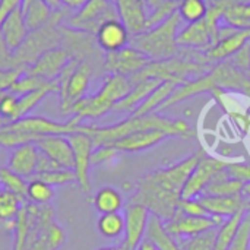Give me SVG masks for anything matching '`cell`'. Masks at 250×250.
Here are the masks:
<instances>
[{
	"label": "cell",
	"mask_w": 250,
	"mask_h": 250,
	"mask_svg": "<svg viewBox=\"0 0 250 250\" xmlns=\"http://www.w3.org/2000/svg\"><path fill=\"white\" fill-rule=\"evenodd\" d=\"M97 250H125V246H104V248H100Z\"/></svg>",
	"instance_id": "obj_54"
},
{
	"label": "cell",
	"mask_w": 250,
	"mask_h": 250,
	"mask_svg": "<svg viewBox=\"0 0 250 250\" xmlns=\"http://www.w3.org/2000/svg\"><path fill=\"white\" fill-rule=\"evenodd\" d=\"M38 155H40V149L35 146V144H26L13 148L7 161V168H10L12 171H15L16 174L25 179L32 177L37 171Z\"/></svg>",
	"instance_id": "obj_22"
},
{
	"label": "cell",
	"mask_w": 250,
	"mask_h": 250,
	"mask_svg": "<svg viewBox=\"0 0 250 250\" xmlns=\"http://www.w3.org/2000/svg\"><path fill=\"white\" fill-rule=\"evenodd\" d=\"M67 139L72 145L73 149V157H75V174H76V182L79 183L81 189L88 193L91 190V157L95 149L94 142L91 136H88L83 132H75L67 135Z\"/></svg>",
	"instance_id": "obj_11"
},
{
	"label": "cell",
	"mask_w": 250,
	"mask_h": 250,
	"mask_svg": "<svg viewBox=\"0 0 250 250\" xmlns=\"http://www.w3.org/2000/svg\"><path fill=\"white\" fill-rule=\"evenodd\" d=\"M167 138L168 135L161 130H139L116 141L111 145L119 152H141L161 144Z\"/></svg>",
	"instance_id": "obj_20"
},
{
	"label": "cell",
	"mask_w": 250,
	"mask_h": 250,
	"mask_svg": "<svg viewBox=\"0 0 250 250\" xmlns=\"http://www.w3.org/2000/svg\"><path fill=\"white\" fill-rule=\"evenodd\" d=\"M229 250H250V209L246 212L239 233Z\"/></svg>",
	"instance_id": "obj_41"
},
{
	"label": "cell",
	"mask_w": 250,
	"mask_h": 250,
	"mask_svg": "<svg viewBox=\"0 0 250 250\" xmlns=\"http://www.w3.org/2000/svg\"><path fill=\"white\" fill-rule=\"evenodd\" d=\"M70 60V54L63 47L51 48L41 54L31 66H28L26 73L40 76L45 81H57L62 70Z\"/></svg>",
	"instance_id": "obj_14"
},
{
	"label": "cell",
	"mask_w": 250,
	"mask_h": 250,
	"mask_svg": "<svg viewBox=\"0 0 250 250\" xmlns=\"http://www.w3.org/2000/svg\"><path fill=\"white\" fill-rule=\"evenodd\" d=\"M129 40L130 32L120 19L107 21L100 26V29L95 34V41L98 47L105 53L122 50L123 47L129 45Z\"/></svg>",
	"instance_id": "obj_16"
},
{
	"label": "cell",
	"mask_w": 250,
	"mask_h": 250,
	"mask_svg": "<svg viewBox=\"0 0 250 250\" xmlns=\"http://www.w3.org/2000/svg\"><path fill=\"white\" fill-rule=\"evenodd\" d=\"M248 32H249V38H250V29H248Z\"/></svg>",
	"instance_id": "obj_58"
},
{
	"label": "cell",
	"mask_w": 250,
	"mask_h": 250,
	"mask_svg": "<svg viewBox=\"0 0 250 250\" xmlns=\"http://www.w3.org/2000/svg\"><path fill=\"white\" fill-rule=\"evenodd\" d=\"M92 204L95 207V209L100 212V214H111V212H120V209L123 208L125 202H123V196L122 193L114 189V188H110V186H105V188H101L94 199H92Z\"/></svg>",
	"instance_id": "obj_29"
},
{
	"label": "cell",
	"mask_w": 250,
	"mask_h": 250,
	"mask_svg": "<svg viewBox=\"0 0 250 250\" xmlns=\"http://www.w3.org/2000/svg\"><path fill=\"white\" fill-rule=\"evenodd\" d=\"M215 237H217V229L190 239H180L176 242L180 250H215Z\"/></svg>",
	"instance_id": "obj_37"
},
{
	"label": "cell",
	"mask_w": 250,
	"mask_h": 250,
	"mask_svg": "<svg viewBox=\"0 0 250 250\" xmlns=\"http://www.w3.org/2000/svg\"><path fill=\"white\" fill-rule=\"evenodd\" d=\"M145 237L152 240L160 250H180L177 242L166 231L163 221L155 215H151V218H149Z\"/></svg>",
	"instance_id": "obj_30"
},
{
	"label": "cell",
	"mask_w": 250,
	"mask_h": 250,
	"mask_svg": "<svg viewBox=\"0 0 250 250\" xmlns=\"http://www.w3.org/2000/svg\"><path fill=\"white\" fill-rule=\"evenodd\" d=\"M224 223L223 218L205 215V217H195V215H186L177 211V214L164 224L166 231L174 239H190L195 236H199L202 233H207L209 230L218 229Z\"/></svg>",
	"instance_id": "obj_10"
},
{
	"label": "cell",
	"mask_w": 250,
	"mask_h": 250,
	"mask_svg": "<svg viewBox=\"0 0 250 250\" xmlns=\"http://www.w3.org/2000/svg\"><path fill=\"white\" fill-rule=\"evenodd\" d=\"M54 198V190H53V186L41 182V180H37V179H32L29 183H28V189H26V199L34 204V205H38V207H45L48 205Z\"/></svg>",
	"instance_id": "obj_34"
},
{
	"label": "cell",
	"mask_w": 250,
	"mask_h": 250,
	"mask_svg": "<svg viewBox=\"0 0 250 250\" xmlns=\"http://www.w3.org/2000/svg\"><path fill=\"white\" fill-rule=\"evenodd\" d=\"M35 146L62 168L66 170L75 168L73 149L67 136H62V135L42 136L35 142Z\"/></svg>",
	"instance_id": "obj_15"
},
{
	"label": "cell",
	"mask_w": 250,
	"mask_h": 250,
	"mask_svg": "<svg viewBox=\"0 0 250 250\" xmlns=\"http://www.w3.org/2000/svg\"><path fill=\"white\" fill-rule=\"evenodd\" d=\"M22 1L23 0H0V26L13 10L22 6Z\"/></svg>",
	"instance_id": "obj_47"
},
{
	"label": "cell",
	"mask_w": 250,
	"mask_h": 250,
	"mask_svg": "<svg viewBox=\"0 0 250 250\" xmlns=\"http://www.w3.org/2000/svg\"><path fill=\"white\" fill-rule=\"evenodd\" d=\"M119 19L125 23L130 35L145 31L146 23V4L142 0H114Z\"/></svg>",
	"instance_id": "obj_18"
},
{
	"label": "cell",
	"mask_w": 250,
	"mask_h": 250,
	"mask_svg": "<svg viewBox=\"0 0 250 250\" xmlns=\"http://www.w3.org/2000/svg\"><path fill=\"white\" fill-rule=\"evenodd\" d=\"M119 154V151L113 146V145H103V146H97L92 152L91 157V163L92 166H98V164H104L110 160H113L116 155Z\"/></svg>",
	"instance_id": "obj_44"
},
{
	"label": "cell",
	"mask_w": 250,
	"mask_h": 250,
	"mask_svg": "<svg viewBox=\"0 0 250 250\" xmlns=\"http://www.w3.org/2000/svg\"><path fill=\"white\" fill-rule=\"evenodd\" d=\"M139 130H161L168 136L192 138L190 126L180 119L164 117L158 113H151L146 116H130L111 126H94V125H81L78 132H83L91 136L94 146L111 145L116 141L139 132Z\"/></svg>",
	"instance_id": "obj_2"
},
{
	"label": "cell",
	"mask_w": 250,
	"mask_h": 250,
	"mask_svg": "<svg viewBox=\"0 0 250 250\" xmlns=\"http://www.w3.org/2000/svg\"><path fill=\"white\" fill-rule=\"evenodd\" d=\"M177 7H179V3H174V1H168V0H164L158 7L152 9L149 13H148V18H146V23H145V31L146 29H151L160 23H163L167 18H170L174 12H177Z\"/></svg>",
	"instance_id": "obj_39"
},
{
	"label": "cell",
	"mask_w": 250,
	"mask_h": 250,
	"mask_svg": "<svg viewBox=\"0 0 250 250\" xmlns=\"http://www.w3.org/2000/svg\"><path fill=\"white\" fill-rule=\"evenodd\" d=\"M16 105H18V95L12 94L9 91L3 92L0 95V116L3 120L7 122V125L13 122Z\"/></svg>",
	"instance_id": "obj_42"
},
{
	"label": "cell",
	"mask_w": 250,
	"mask_h": 250,
	"mask_svg": "<svg viewBox=\"0 0 250 250\" xmlns=\"http://www.w3.org/2000/svg\"><path fill=\"white\" fill-rule=\"evenodd\" d=\"M125 242L123 246L135 250L145 239L151 212L141 204H127L125 209Z\"/></svg>",
	"instance_id": "obj_13"
},
{
	"label": "cell",
	"mask_w": 250,
	"mask_h": 250,
	"mask_svg": "<svg viewBox=\"0 0 250 250\" xmlns=\"http://www.w3.org/2000/svg\"><path fill=\"white\" fill-rule=\"evenodd\" d=\"M179 86V83L167 81V82H161L152 92L151 95L132 113V116H146L151 113H157L160 110V107L171 97V94L176 91V88Z\"/></svg>",
	"instance_id": "obj_25"
},
{
	"label": "cell",
	"mask_w": 250,
	"mask_h": 250,
	"mask_svg": "<svg viewBox=\"0 0 250 250\" xmlns=\"http://www.w3.org/2000/svg\"><path fill=\"white\" fill-rule=\"evenodd\" d=\"M0 186L16 195L23 204L28 201L26 199V189H28V182L25 180V177L16 174L15 171H12L10 168L7 167H1L0 168Z\"/></svg>",
	"instance_id": "obj_32"
},
{
	"label": "cell",
	"mask_w": 250,
	"mask_h": 250,
	"mask_svg": "<svg viewBox=\"0 0 250 250\" xmlns=\"http://www.w3.org/2000/svg\"><path fill=\"white\" fill-rule=\"evenodd\" d=\"M13 67L12 64V51L7 48L6 42L3 41L0 35V70L1 69H10Z\"/></svg>",
	"instance_id": "obj_48"
},
{
	"label": "cell",
	"mask_w": 250,
	"mask_h": 250,
	"mask_svg": "<svg viewBox=\"0 0 250 250\" xmlns=\"http://www.w3.org/2000/svg\"><path fill=\"white\" fill-rule=\"evenodd\" d=\"M201 204L207 209V212L212 217L218 218H230L231 215L237 214L242 209L249 208V201L243 196H199Z\"/></svg>",
	"instance_id": "obj_19"
},
{
	"label": "cell",
	"mask_w": 250,
	"mask_h": 250,
	"mask_svg": "<svg viewBox=\"0 0 250 250\" xmlns=\"http://www.w3.org/2000/svg\"><path fill=\"white\" fill-rule=\"evenodd\" d=\"M125 250H129V249H127V248H125Z\"/></svg>",
	"instance_id": "obj_59"
},
{
	"label": "cell",
	"mask_w": 250,
	"mask_h": 250,
	"mask_svg": "<svg viewBox=\"0 0 250 250\" xmlns=\"http://www.w3.org/2000/svg\"><path fill=\"white\" fill-rule=\"evenodd\" d=\"M179 211L182 214H186V215H195V217H205V215H209L207 212V209L204 208V205L201 204L199 198H195V199H182L180 201V205H179Z\"/></svg>",
	"instance_id": "obj_43"
},
{
	"label": "cell",
	"mask_w": 250,
	"mask_h": 250,
	"mask_svg": "<svg viewBox=\"0 0 250 250\" xmlns=\"http://www.w3.org/2000/svg\"><path fill=\"white\" fill-rule=\"evenodd\" d=\"M62 1V6L66 7L67 10L70 9L72 12H78L81 10L89 0H60Z\"/></svg>",
	"instance_id": "obj_49"
},
{
	"label": "cell",
	"mask_w": 250,
	"mask_h": 250,
	"mask_svg": "<svg viewBox=\"0 0 250 250\" xmlns=\"http://www.w3.org/2000/svg\"><path fill=\"white\" fill-rule=\"evenodd\" d=\"M132 88L129 78L122 75H110L105 78L101 89L91 97H83L72 107L69 114L81 123L85 119H98L114 108V105L123 100Z\"/></svg>",
	"instance_id": "obj_4"
},
{
	"label": "cell",
	"mask_w": 250,
	"mask_h": 250,
	"mask_svg": "<svg viewBox=\"0 0 250 250\" xmlns=\"http://www.w3.org/2000/svg\"><path fill=\"white\" fill-rule=\"evenodd\" d=\"M180 15L174 12L163 23L130 35L129 45L139 50L151 62L167 60L179 56L180 48L177 45V34L180 26Z\"/></svg>",
	"instance_id": "obj_3"
},
{
	"label": "cell",
	"mask_w": 250,
	"mask_h": 250,
	"mask_svg": "<svg viewBox=\"0 0 250 250\" xmlns=\"http://www.w3.org/2000/svg\"><path fill=\"white\" fill-rule=\"evenodd\" d=\"M94 66L88 62L72 59L57 78L59 94L62 97V110L69 114L75 103L82 100L89 88Z\"/></svg>",
	"instance_id": "obj_6"
},
{
	"label": "cell",
	"mask_w": 250,
	"mask_h": 250,
	"mask_svg": "<svg viewBox=\"0 0 250 250\" xmlns=\"http://www.w3.org/2000/svg\"><path fill=\"white\" fill-rule=\"evenodd\" d=\"M50 82L53 81H45L40 76H34V75H29L26 72H23L16 81L15 83L10 86L9 92L15 94V95H23V94H28V92H32V91H37L45 85H48Z\"/></svg>",
	"instance_id": "obj_38"
},
{
	"label": "cell",
	"mask_w": 250,
	"mask_h": 250,
	"mask_svg": "<svg viewBox=\"0 0 250 250\" xmlns=\"http://www.w3.org/2000/svg\"><path fill=\"white\" fill-rule=\"evenodd\" d=\"M231 64H234L239 70L248 72L250 69V40L229 60Z\"/></svg>",
	"instance_id": "obj_46"
},
{
	"label": "cell",
	"mask_w": 250,
	"mask_h": 250,
	"mask_svg": "<svg viewBox=\"0 0 250 250\" xmlns=\"http://www.w3.org/2000/svg\"><path fill=\"white\" fill-rule=\"evenodd\" d=\"M81 125L82 123H79L75 117H72L67 122H54V120L40 117V116H26L21 120H16V122L6 125V127L12 129V130L25 132V133L35 135L38 138H42V136H50V135L67 136L70 133L78 132Z\"/></svg>",
	"instance_id": "obj_9"
},
{
	"label": "cell",
	"mask_w": 250,
	"mask_h": 250,
	"mask_svg": "<svg viewBox=\"0 0 250 250\" xmlns=\"http://www.w3.org/2000/svg\"><path fill=\"white\" fill-rule=\"evenodd\" d=\"M151 60L142 54L139 50L126 45L122 50L105 53L104 56V67L110 72V75H122L126 78H132L139 70H142Z\"/></svg>",
	"instance_id": "obj_12"
},
{
	"label": "cell",
	"mask_w": 250,
	"mask_h": 250,
	"mask_svg": "<svg viewBox=\"0 0 250 250\" xmlns=\"http://www.w3.org/2000/svg\"><path fill=\"white\" fill-rule=\"evenodd\" d=\"M135 250H160L158 249V246L152 242V240H149V239H144L139 245H138V248Z\"/></svg>",
	"instance_id": "obj_50"
},
{
	"label": "cell",
	"mask_w": 250,
	"mask_h": 250,
	"mask_svg": "<svg viewBox=\"0 0 250 250\" xmlns=\"http://www.w3.org/2000/svg\"><path fill=\"white\" fill-rule=\"evenodd\" d=\"M227 173L231 179L240 180L242 183H249L250 182V164L248 163H231L227 167Z\"/></svg>",
	"instance_id": "obj_45"
},
{
	"label": "cell",
	"mask_w": 250,
	"mask_h": 250,
	"mask_svg": "<svg viewBox=\"0 0 250 250\" xmlns=\"http://www.w3.org/2000/svg\"><path fill=\"white\" fill-rule=\"evenodd\" d=\"M211 67H208V64H204L201 62H196L193 59L179 54V56L167 59V60L149 62L142 70H139L136 75L129 78V81H130V83H136L139 81L154 78L161 82L171 81V82L182 85L190 79L202 76Z\"/></svg>",
	"instance_id": "obj_5"
},
{
	"label": "cell",
	"mask_w": 250,
	"mask_h": 250,
	"mask_svg": "<svg viewBox=\"0 0 250 250\" xmlns=\"http://www.w3.org/2000/svg\"><path fill=\"white\" fill-rule=\"evenodd\" d=\"M243 188H245V183H242L240 180L231 179L226 168L214 179L212 183H209L205 188L202 195L205 196H239L242 195Z\"/></svg>",
	"instance_id": "obj_27"
},
{
	"label": "cell",
	"mask_w": 250,
	"mask_h": 250,
	"mask_svg": "<svg viewBox=\"0 0 250 250\" xmlns=\"http://www.w3.org/2000/svg\"><path fill=\"white\" fill-rule=\"evenodd\" d=\"M229 164H230V161H224V160L211 157L207 152H204L196 168L193 170V173L190 174V177L188 179V182L183 188L182 199L199 198L204 193L205 188L209 183H212L214 179L229 167Z\"/></svg>",
	"instance_id": "obj_8"
},
{
	"label": "cell",
	"mask_w": 250,
	"mask_h": 250,
	"mask_svg": "<svg viewBox=\"0 0 250 250\" xmlns=\"http://www.w3.org/2000/svg\"><path fill=\"white\" fill-rule=\"evenodd\" d=\"M145 4H146V7L149 9V10H152V9H155V7H158L164 0H142Z\"/></svg>",
	"instance_id": "obj_52"
},
{
	"label": "cell",
	"mask_w": 250,
	"mask_h": 250,
	"mask_svg": "<svg viewBox=\"0 0 250 250\" xmlns=\"http://www.w3.org/2000/svg\"><path fill=\"white\" fill-rule=\"evenodd\" d=\"M22 207V201L16 195L0 189V221L13 223Z\"/></svg>",
	"instance_id": "obj_36"
},
{
	"label": "cell",
	"mask_w": 250,
	"mask_h": 250,
	"mask_svg": "<svg viewBox=\"0 0 250 250\" xmlns=\"http://www.w3.org/2000/svg\"><path fill=\"white\" fill-rule=\"evenodd\" d=\"M97 229L103 237L108 240H116L125 236V215L120 212L101 214L97 221Z\"/></svg>",
	"instance_id": "obj_31"
},
{
	"label": "cell",
	"mask_w": 250,
	"mask_h": 250,
	"mask_svg": "<svg viewBox=\"0 0 250 250\" xmlns=\"http://www.w3.org/2000/svg\"><path fill=\"white\" fill-rule=\"evenodd\" d=\"M28 34H29V29L25 23L23 12H22V6H21L4 19V22L0 26V35H1L3 41L6 42L7 48L13 53L22 45V42L26 40Z\"/></svg>",
	"instance_id": "obj_21"
},
{
	"label": "cell",
	"mask_w": 250,
	"mask_h": 250,
	"mask_svg": "<svg viewBox=\"0 0 250 250\" xmlns=\"http://www.w3.org/2000/svg\"><path fill=\"white\" fill-rule=\"evenodd\" d=\"M161 83V81L154 79V78H148L144 81H139L136 83H132V88L129 91V94L120 100L116 105H114V111H135L149 95L151 92Z\"/></svg>",
	"instance_id": "obj_23"
},
{
	"label": "cell",
	"mask_w": 250,
	"mask_h": 250,
	"mask_svg": "<svg viewBox=\"0 0 250 250\" xmlns=\"http://www.w3.org/2000/svg\"><path fill=\"white\" fill-rule=\"evenodd\" d=\"M249 40L248 31L231 28V31L227 35H224L211 50L204 53L207 63L211 62L220 63V62H226L227 59H231Z\"/></svg>",
	"instance_id": "obj_17"
},
{
	"label": "cell",
	"mask_w": 250,
	"mask_h": 250,
	"mask_svg": "<svg viewBox=\"0 0 250 250\" xmlns=\"http://www.w3.org/2000/svg\"><path fill=\"white\" fill-rule=\"evenodd\" d=\"M31 1H34V0H23V1H22V9H23V7H26Z\"/></svg>",
	"instance_id": "obj_55"
},
{
	"label": "cell",
	"mask_w": 250,
	"mask_h": 250,
	"mask_svg": "<svg viewBox=\"0 0 250 250\" xmlns=\"http://www.w3.org/2000/svg\"><path fill=\"white\" fill-rule=\"evenodd\" d=\"M32 179L41 180L50 186H62V185H67L72 182H76V174L73 170H66V168H59V170H53V171H47V173H38L34 174Z\"/></svg>",
	"instance_id": "obj_40"
},
{
	"label": "cell",
	"mask_w": 250,
	"mask_h": 250,
	"mask_svg": "<svg viewBox=\"0 0 250 250\" xmlns=\"http://www.w3.org/2000/svg\"><path fill=\"white\" fill-rule=\"evenodd\" d=\"M242 195L246 198V199H250V182L249 183H246L245 185V188H243V192H242Z\"/></svg>",
	"instance_id": "obj_53"
},
{
	"label": "cell",
	"mask_w": 250,
	"mask_h": 250,
	"mask_svg": "<svg viewBox=\"0 0 250 250\" xmlns=\"http://www.w3.org/2000/svg\"><path fill=\"white\" fill-rule=\"evenodd\" d=\"M249 208L239 211L237 214L231 215L230 218H226L224 223L217 229V237H215V250H229L231 246V243L234 242L239 229L243 223V218L246 215V212L249 211Z\"/></svg>",
	"instance_id": "obj_26"
},
{
	"label": "cell",
	"mask_w": 250,
	"mask_h": 250,
	"mask_svg": "<svg viewBox=\"0 0 250 250\" xmlns=\"http://www.w3.org/2000/svg\"><path fill=\"white\" fill-rule=\"evenodd\" d=\"M246 75H248V76H249V78H250V69H249V70H248V72H246Z\"/></svg>",
	"instance_id": "obj_57"
},
{
	"label": "cell",
	"mask_w": 250,
	"mask_h": 250,
	"mask_svg": "<svg viewBox=\"0 0 250 250\" xmlns=\"http://www.w3.org/2000/svg\"><path fill=\"white\" fill-rule=\"evenodd\" d=\"M22 12H23L25 23L29 31H35L47 25L54 13V10L48 4H45L42 0L31 1L26 7L22 9Z\"/></svg>",
	"instance_id": "obj_28"
},
{
	"label": "cell",
	"mask_w": 250,
	"mask_h": 250,
	"mask_svg": "<svg viewBox=\"0 0 250 250\" xmlns=\"http://www.w3.org/2000/svg\"><path fill=\"white\" fill-rule=\"evenodd\" d=\"M111 19H119L114 0H89L81 10L69 13L63 25L95 37L100 26Z\"/></svg>",
	"instance_id": "obj_7"
},
{
	"label": "cell",
	"mask_w": 250,
	"mask_h": 250,
	"mask_svg": "<svg viewBox=\"0 0 250 250\" xmlns=\"http://www.w3.org/2000/svg\"><path fill=\"white\" fill-rule=\"evenodd\" d=\"M177 12L183 21L189 23H195L207 16L208 1L207 0H180Z\"/></svg>",
	"instance_id": "obj_35"
},
{
	"label": "cell",
	"mask_w": 250,
	"mask_h": 250,
	"mask_svg": "<svg viewBox=\"0 0 250 250\" xmlns=\"http://www.w3.org/2000/svg\"><path fill=\"white\" fill-rule=\"evenodd\" d=\"M168 1H174V3H180V0H168Z\"/></svg>",
	"instance_id": "obj_56"
},
{
	"label": "cell",
	"mask_w": 250,
	"mask_h": 250,
	"mask_svg": "<svg viewBox=\"0 0 250 250\" xmlns=\"http://www.w3.org/2000/svg\"><path fill=\"white\" fill-rule=\"evenodd\" d=\"M45 4H48L53 10H59V9H62L63 6H62V1L60 0H42Z\"/></svg>",
	"instance_id": "obj_51"
},
{
	"label": "cell",
	"mask_w": 250,
	"mask_h": 250,
	"mask_svg": "<svg viewBox=\"0 0 250 250\" xmlns=\"http://www.w3.org/2000/svg\"><path fill=\"white\" fill-rule=\"evenodd\" d=\"M223 21L234 29H250V1L237 3L229 7L223 16Z\"/></svg>",
	"instance_id": "obj_33"
},
{
	"label": "cell",
	"mask_w": 250,
	"mask_h": 250,
	"mask_svg": "<svg viewBox=\"0 0 250 250\" xmlns=\"http://www.w3.org/2000/svg\"><path fill=\"white\" fill-rule=\"evenodd\" d=\"M54 92H59V83H57V81H53L48 85H45V86H42V88H40L37 91H32V92L19 95L18 97V105H16V111H15L13 122L26 117L47 95L54 94Z\"/></svg>",
	"instance_id": "obj_24"
},
{
	"label": "cell",
	"mask_w": 250,
	"mask_h": 250,
	"mask_svg": "<svg viewBox=\"0 0 250 250\" xmlns=\"http://www.w3.org/2000/svg\"><path fill=\"white\" fill-rule=\"evenodd\" d=\"M204 152L199 149L174 166L148 173L129 202L144 205L151 215L158 217L163 223L170 221L179 211L183 188Z\"/></svg>",
	"instance_id": "obj_1"
}]
</instances>
